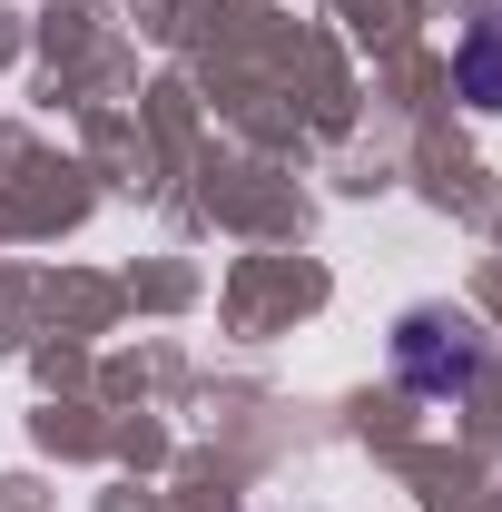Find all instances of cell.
I'll return each mask as SVG.
<instances>
[{"label":"cell","instance_id":"6da1fadb","mask_svg":"<svg viewBox=\"0 0 502 512\" xmlns=\"http://www.w3.org/2000/svg\"><path fill=\"white\" fill-rule=\"evenodd\" d=\"M463 89H473L483 109H502V20H483V30L463 40Z\"/></svg>","mask_w":502,"mask_h":512}]
</instances>
